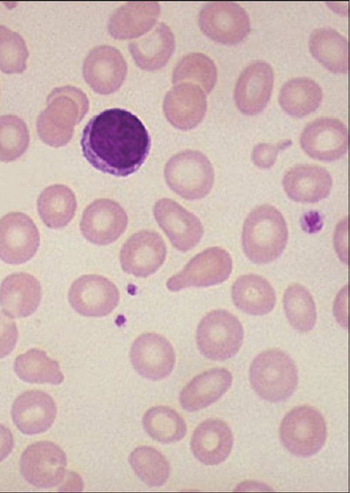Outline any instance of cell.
<instances>
[{"instance_id": "obj_3", "label": "cell", "mask_w": 350, "mask_h": 493, "mask_svg": "<svg viewBox=\"0 0 350 493\" xmlns=\"http://www.w3.org/2000/svg\"><path fill=\"white\" fill-rule=\"evenodd\" d=\"M249 376L256 394L271 403L287 400L298 383L294 362L286 353L276 349L259 353L250 366Z\"/></svg>"}, {"instance_id": "obj_14", "label": "cell", "mask_w": 350, "mask_h": 493, "mask_svg": "<svg viewBox=\"0 0 350 493\" xmlns=\"http://www.w3.org/2000/svg\"><path fill=\"white\" fill-rule=\"evenodd\" d=\"M300 144L305 153L314 160H337L348 149V130L337 118H319L305 127L300 136Z\"/></svg>"}, {"instance_id": "obj_36", "label": "cell", "mask_w": 350, "mask_h": 493, "mask_svg": "<svg viewBox=\"0 0 350 493\" xmlns=\"http://www.w3.org/2000/svg\"><path fill=\"white\" fill-rule=\"evenodd\" d=\"M291 144L290 140H285L275 145L267 143H259L256 144L252 152V161L259 168H267L272 166L278 154V152L288 147Z\"/></svg>"}, {"instance_id": "obj_4", "label": "cell", "mask_w": 350, "mask_h": 493, "mask_svg": "<svg viewBox=\"0 0 350 493\" xmlns=\"http://www.w3.org/2000/svg\"><path fill=\"white\" fill-rule=\"evenodd\" d=\"M79 97L77 89L71 86L55 88L48 95L46 107L36 121L37 133L43 142L57 148L70 140L75 125L84 114L77 102Z\"/></svg>"}, {"instance_id": "obj_10", "label": "cell", "mask_w": 350, "mask_h": 493, "mask_svg": "<svg viewBox=\"0 0 350 493\" xmlns=\"http://www.w3.org/2000/svg\"><path fill=\"white\" fill-rule=\"evenodd\" d=\"M66 465L64 451L54 442L44 440L25 448L21 457L20 470L29 483L49 488L63 481Z\"/></svg>"}, {"instance_id": "obj_38", "label": "cell", "mask_w": 350, "mask_h": 493, "mask_svg": "<svg viewBox=\"0 0 350 493\" xmlns=\"http://www.w3.org/2000/svg\"><path fill=\"white\" fill-rule=\"evenodd\" d=\"M13 447L14 439L12 432L0 423V462L10 454Z\"/></svg>"}, {"instance_id": "obj_21", "label": "cell", "mask_w": 350, "mask_h": 493, "mask_svg": "<svg viewBox=\"0 0 350 493\" xmlns=\"http://www.w3.org/2000/svg\"><path fill=\"white\" fill-rule=\"evenodd\" d=\"M282 185L292 200L299 203H317L329 195L333 181L325 168L297 165L285 174Z\"/></svg>"}, {"instance_id": "obj_37", "label": "cell", "mask_w": 350, "mask_h": 493, "mask_svg": "<svg viewBox=\"0 0 350 493\" xmlns=\"http://www.w3.org/2000/svg\"><path fill=\"white\" fill-rule=\"evenodd\" d=\"M334 245L338 257L347 263V219L342 220L338 225L335 231Z\"/></svg>"}, {"instance_id": "obj_16", "label": "cell", "mask_w": 350, "mask_h": 493, "mask_svg": "<svg viewBox=\"0 0 350 493\" xmlns=\"http://www.w3.org/2000/svg\"><path fill=\"white\" fill-rule=\"evenodd\" d=\"M130 359L135 371L144 378L157 381L172 372L176 355L172 344L164 336L153 332L144 333L133 342Z\"/></svg>"}, {"instance_id": "obj_24", "label": "cell", "mask_w": 350, "mask_h": 493, "mask_svg": "<svg viewBox=\"0 0 350 493\" xmlns=\"http://www.w3.org/2000/svg\"><path fill=\"white\" fill-rule=\"evenodd\" d=\"M231 294L237 308L254 316L269 313L276 303L275 292L271 283L255 274L239 277L232 284Z\"/></svg>"}, {"instance_id": "obj_15", "label": "cell", "mask_w": 350, "mask_h": 493, "mask_svg": "<svg viewBox=\"0 0 350 493\" xmlns=\"http://www.w3.org/2000/svg\"><path fill=\"white\" fill-rule=\"evenodd\" d=\"M128 216L115 201L98 199L84 210L80 229L84 238L97 245H106L117 240L125 231Z\"/></svg>"}, {"instance_id": "obj_34", "label": "cell", "mask_w": 350, "mask_h": 493, "mask_svg": "<svg viewBox=\"0 0 350 493\" xmlns=\"http://www.w3.org/2000/svg\"><path fill=\"white\" fill-rule=\"evenodd\" d=\"M189 71L204 86L207 92L214 88L217 78V67L214 62L202 53L189 57Z\"/></svg>"}, {"instance_id": "obj_20", "label": "cell", "mask_w": 350, "mask_h": 493, "mask_svg": "<svg viewBox=\"0 0 350 493\" xmlns=\"http://www.w3.org/2000/svg\"><path fill=\"white\" fill-rule=\"evenodd\" d=\"M42 298L38 279L30 273L10 274L0 285V306L11 318H25L38 309Z\"/></svg>"}, {"instance_id": "obj_22", "label": "cell", "mask_w": 350, "mask_h": 493, "mask_svg": "<svg viewBox=\"0 0 350 493\" xmlns=\"http://www.w3.org/2000/svg\"><path fill=\"white\" fill-rule=\"evenodd\" d=\"M233 435L229 427L222 420L208 419L194 431L191 448L193 454L205 465H217L230 455Z\"/></svg>"}, {"instance_id": "obj_17", "label": "cell", "mask_w": 350, "mask_h": 493, "mask_svg": "<svg viewBox=\"0 0 350 493\" xmlns=\"http://www.w3.org/2000/svg\"><path fill=\"white\" fill-rule=\"evenodd\" d=\"M154 218L178 250L187 252L201 240L204 228L200 219L175 201L163 198L153 207Z\"/></svg>"}, {"instance_id": "obj_29", "label": "cell", "mask_w": 350, "mask_h": 493, "mask_svg": "<svg viewBox=\"0 0 350 493\" xmlns=\"http://www.w3.org/2000/svg\"><path fill=\"white\" fill-rule=\"evenodd\" d=\"M142 424L149 436L163 444L179 441L187 432L184 419L174 409L166 406L149 409L143 416Z\"/></svg>"}, {"instance_id": "obj_8", "label": "cell", "mask_w": 350, "mask_h": 493, "mask_svg": "<svg viewBox=\"0 0 350 493\" xmlns=\"http://www.w3.org/2000/svg\"><path fill=\"white\" fill-rule=\"evenodd\" d=\"M232 270L230 253L219 246L209 247L195 255L166 282L171 292L187 288L208 287L225 281Z\"/></svg>"}, {"instance_id": "obj_30", "label": "cell", "mask_w": 350, "mask_h": 493, "mask_svg": "<svg viewBox=\"0 0 350 493\" xmlns=\"http://www.w3.org/2000/svg\"><path fill=\"white\" fill-rule=\"evenodd\" d=\"M284 312L293 328L300 332L313 329L317 320V311L314 299L309 291L302 285L291 284L283 297Z\"/></svg>"}, {"instance_id": "obj_26", "label": "cell", "mask_w": 350, "mask_h": 493, "mask_svg": "<svg viewBox=\"0 0 350 493\" xmlns=\"http://www.w3.org/2000/svg\"><path fill=\"white\" fill-rule=\"evenodd\" d=\"M37 210L47 227L55 229L64 227L75 216L77 210L75 194L66 185H51L40 194Z\"/></svg>"}, {"instance_id": "obj_32", "label": "cell", "mask_w": 350, "mask_h": 493, "mask_svg": "<svg viewBox=\"0 0 350 493\" xmlns=\"http://www.w3.org/2000/svg\"><path fill=\"white\" fill-rule=\"evenodd\" d=\"M30 141L25 122L14 114L0 116V161L10 162L27 151Z\"/></svg>"}, {"instance_id": "obj_18", "label": "cell", "mask_w": 350, "mask_h": 493, "mask_svg": "<svg viewBox=\"0 0 350 493\" xmlns=\"http://www.w3.org/2000/svg\"><path fill=\"white\" fill-rule=\"evenodd\" d=\"M273 71L267 62L258 60L248 65L239 75L234 91L238 109L244 114L261 112L270 99Z\"/></svg>"}, {"instance_id": "obj_31", "label": "cell", "mask_w": 350, "mask_h": 493, "mask_svg": "<svg viewBox=\"0 0 350 493\" xmlns=\"http://www.w3.org/2000/svg\"><path fill=\"white\" fill-rule=\"evenodd\" d=\"M129 463L137 476L149 486H161L169 477L170 468L167 460L153 447L136 448L129 455Z\"/></svg>"}, {"instance_id": "obj_2", "label": "cell", "mask_w": 350, "mask_h": 493, "mask_svg": "<svg viewBox=\"0 0 350 493\" xmlns=\"http://www.w3.org/2000/svg\"><path fill=\"white\" fill-rule=\"evenodd\" d=\"M288 236L287 225L281 212L272 205H262L254 209L243 223V250L254 264L269 263L282 253Z\"/></svg>"}, {"instance_id": "obj_7", "label": "cell", "mask_w": 350, "mask_h": 493, "mask_svg": "<svg viewBox=\"0 0 350 493\" xmlns=\"http://www.w3.org/2000/svg\"><path fill=\"white\" fill-rule=\"evenodd\" d=\"M284 446L293 455L310 457L324 445L327 429L323 415L315 408L302 405L290 411L283 418L280 429Z\"/></svg>"}, {"instance_id": "obj_19", "label": "cell", "mask_w": 350, "mask_h": 493, "mask_svg": "<svg viewBox=\"0 0 350 493\" xmlns=\"http://www.w3.org/2000/svg\"><path fill=\"white\" fill-rule=\"evenodd\" d=\"M11 414L19 431L31 435L44 433L51 427L56 418L57 407L49 394L31 390L16 399Z\"/></svg>"}, {"instance_id": "obj_25", "label": "cell", "mask_w": 350, "mask_h": 493, "mask_svg": "<svg viewBox=\"0 0 350 493\" xmlns=\"http://www.w3.org/2000/svg\"><path fill=\"white\" fill-rule=\"evenodd\" d=\"M308 46L312 56L331 72L345 73L348 71V41L336 29L332 27L314 29L310 36Z\"/></svg>"}, {"instance_id": "obj_11", "label": "cell", "mask_w": 350, "mask_h": 493, "mask_svg": "<svg viewBox=\"0 0 350 493\" xmlns=\"http://www.w3.org/2000/svg\"><path fill=\"white\" fill-rule=\"evenodd\" d=\"M40 244L38 229L33 219L21 212H12L0 218V259L8 264L29 261Z\"/></svg>"}, {"instance_id": "obj_23", "label": "cell", "mask_w": 350, "mask_h": 493, "mask_svg": "<svg viewBox=\"0 0 350 493\" xmlns=\"http://www.w3.org/2000/svg\"><path fill=\"white\" fill-rule=\"evenodd\" d=\"M232 376L224 368H215L193 377L182 390L179 401L188 412H196L213 403L230 388Z\"/></svg>"}, {"instance_id": "obj_6", "label": "cell", "mask_w": 350, "mask_h": 493, "mask_svg": "<svg viewBox=\"0 0 350 493\" xmlns=\"http://www.w3.org/2000/svg\"><path fill=\"white\" fill-rule=\"evenodd\" d=\"M243 329L239 320L225 309L207 313L196 331L198 348L204 357L222 361L234 356L241 347Z\"/></svg>"}, {"instance_id": "obj_12", "label": "cell", "mask_w": 350, "mask_h": 493, "mask_svg": "<svg viewBox=\"0 0 350 493\" xmlns=\"http://www.w3.org/2000/svg\"><path fill=\"white\" fill-rule=\"evenodd\" d=\"M68 299L72 308L85 317H103L118 305L120 294L116 284L99 275H83L70 285Z\"/></svg>"}, {"instance_id": "obj_35", "label": "cell", "mask_w": 350, "mask_h": 493, "mask_svg": "<svg viewBox=\"0 0 350 493\" xmlns=\"http://www.w3.org/2000/svg\"><path fill=\"white\" fill-rule=\"evenodd\" d=\"M18 331L11 317L0 311V359L8 356L16 346Z\"/></svg>"}, {"instance_id": "obj_13", "label": "cell", "mask_w": 350, "mask_h": 493, "mask_svg": "<svg viewBox=\"0 0 350 493\" xmlns=\"http://www.w3.org/2000/svg\"><path fill=\"white\" fill-rule=\"evenodd\" d=\"M165 243L159 233L142 230L132 234L122 245L120 261L122 270L137 277L155 273L164 263Z\"/></svg>"}, {"instance_id": "obj_28", "label": "cell", "mask_w": 350, "mask_h": 493, "mask_svg": "<svg viewBox=\"0 0 350 493\" xmlns=\"http://www.w3.org/2000/svg\"><path fill=\"white\" fill-rule=\"evenodd\" d=\"M13 368L20 379L30 383L59 385L64 379L59 363L49 357L44 351L37 348L18 355Z\"/></svg>"}, {"instance_id": "obj_5", "label": "cell", "mask_w": 350, "mask_h": 493, "mask_svg": "<svg viewBox=\"0 0 350 493\" xmlns=\"http://www.w3.org/2000/svg\"><path fill=\"white\" fill-rule=\"evenodd\" d=\"M164 176L170 188L188 200L206 196L215 177L208 158L196 150H187L170 158L165 166Z\"/></svg>"}, {"instance_id": "obj_33", "label": "cell", "mask_w": 350, "mask_h": 493, "mask_svg": "<svg viewBox=\"0 0 350 493\" xmlns=\"http://www.w3.org/2000/svg\"><path fill=\"white\" fill-rule=\"evenodd\" d=\"M29 51L23 38L0 25V70L7 74L22 73L27 68Z\"/></svg>"}, {"instance_id": "obj_27", "label": "cell", "mask_w": 350, "mask_h": 493, "mask_svg": "<svg viewBox=\"0 0 350 493\" xmlns=\"http://www.w3.org/2000/svg\"><path fill=\"white\" fill-rule=\"evenodd\" d=\"M322 99V89L316 81L309 77H299L283 84L279 103L288 115L301 118L314 112Z\"/></svg>"}, {"instance_id": "obj_1", "label": "cell", "mask_w": 350, "mask_h": 493, "mask_svg": "<svg viewBox=\"0 0 350 493\" xmlns=\"http://www.w3.org/2000/svg\"><path fill=\"white\" fill-rule=\"evenodd\" d=\"M80 144L83 157L94 168L116 177H127L145 162L151 138L135 114L113 108L104 110L88 122Z\"/></svg>"}, {"instance_id": "obj_9", "label": "cell", "mask_w": 350, "mask_h": 493, "mask_svg": "<svg viewBox=\"0 0 350 493\" xmlns=\"http://www.w3.org/2000/svg\"><path fill=\"white\" fill-rule=\"evenodd\" d=\"M202 31L211 39L224 45L241 42L251 30L247 12L232 1H214L206 4L199 16Z\"/></svg>"}]
</instances>
